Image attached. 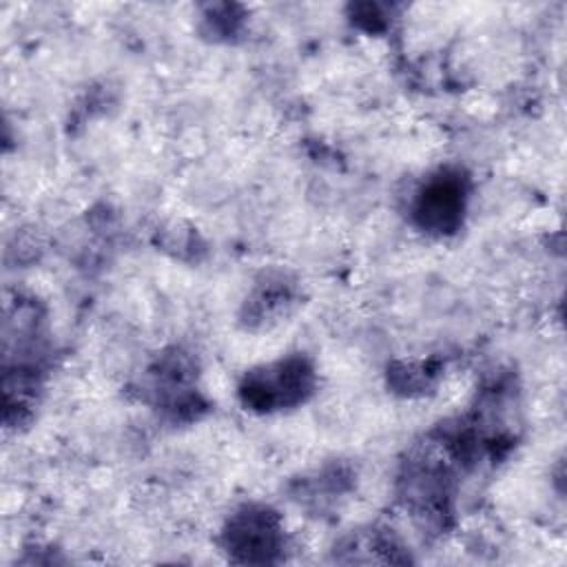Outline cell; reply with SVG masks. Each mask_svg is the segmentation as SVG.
<instances>
[{
  "label": "cell",
  "mask_w": 567,
  "mask_h": 567,
  "mask_svg": "<svg viewBox=\"0 0 567 567\" xmlns=\"http://www.w3.org/2000/svg\"><path fill=\"white\" fill-rule=\"evenodd\" d=\"M463 208V188L452 177H441L432 182L421 195L419 215L423 224H430L439 230L450 228L458 219V210Z\"/></svg>",
  "instance_id": "1"
},
{
  "label": "cell",
  "mask_w": 567,
  "mask_h": 567,
  "mask_svg": "<svg viewBox=\"0 0 567 567\" xmlns=\"http://www.w3.org/2000/svg\"><path fill=\"white\" fill-rule=\"evenodd\" d=\"M230 540L235 545V551H246V560H255V554H261L266 560L275 545V529L268 523L266 516L248 514L246 518L237 520V525L230 532Z\"/></svg>",
  "instance_id": "2"
}]
</instances>
